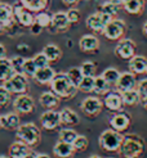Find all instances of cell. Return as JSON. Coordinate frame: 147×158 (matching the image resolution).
<instances>
[{
    "label": "cell",
    "instance_id": "1",
    "mask_svg": "<svg viewBox=\"0 0 147 158\" xmlns=\"http://www.w3.org/2000/svg\"><path fill=\"white\" fill-rule=\"evenodd\" d=\"M49 85H50V90L54 94H57L61 99H71L76 95L77 90H79V88L68 77L67 72L56 73V76H54Z\"/></svg>",
    "mask_w": 147,
    "mask_h": 158
},
{
    "label": "cell",
    "instance_id": "2",
    "mask_svg": "<svg viewBox=\"0 0 147 158\" xmlns=\"http://www.w3.org/2000/svg\"><path fill=\"white\" fill-rule=\"evenodd\" d=\"M145 149H146L145 140L139 135L129 134V135H124L119 153L123 158H139L145 153Z\"/></svg>",
    "mask_w": 147,
    "mask_h": 158
},
{
    "label": "cell",
    "instance_id": "3",
    "mask_svg": "<svg viewBox=\"0 0 147 158\" xmlns=\"http://www.w3.org/2000/svg\"><path fill=\"white\" fill-rule=\"evenodd\" d=\"M15 139L32 148L40 143L41 132L35 123L27 122V123L21 125L19 127L15 130Z\"/></svg>",
    "mask_w": 147,
    "mask_h": 158
},
{
    "label": "cell",
    "instance_id": "4",
    "mask_svg": "<svg viewBox=\"0 0 147 158\" xmlns=\"http://www.w3.org/2000/svg\"><path fill=\"white\" fill-rule=\"evenodd\" d=\"M123 139H124L123 132H119L114 129H107L102 131V134L99 135L98 144L106 152H119Z\"/></svg>",
    "mask_w": 147,
    "mask_h": 158
},
{
    "label": "cell",
    "instance_id": "5",
    "mask_svg": "<svg viewBox=\"0 0 147 158\" xmlns=\"http://www.w3.org/2000/svg\"><path fill=\"white\" fill-rule=\"evenodd\" d=\"M112 18H115V17H112V15L107 14L102 10H98L96 13L88 15L87 21H85V25H87V27L89 30L94 31V32L103 34L106 26L108 25V22H110Z\"/></svg>",
    "mask_w": 147,
    "mask_h": 158
},
{
    "label": "cell",
    "instance_id": "6",
    "mask_svg": "<svg viewBox=\"0 0 147 158\" xmlns=\"http://www.w3.org/2000/svg\"><path fill=\"white\" fill-rule=\"evenodd\" d=\"M127 32V25L125 22L120 18H112L108 25L106 26L105 31H103V36L107 40L111 41H119L120 39H123V36Z\"/></svg>",
    "mask_w": 147,
    "mask_h": 158
},
{
    "label": "cell",
    "instance_id": "7",
    "mask_svg": "<svg viewBox=\"0 0 147 158\" xmlns=\"http://www.w3.org/2000/svg\"><path fill=\"white\" fill-rule=\"evenodd\" d=\"M12 94H26L28 89V77L23 73H14L3 84Z\"/></svg>",
    "mask_w": 147,
    "mask_h": 158
},
{
    "label": "cell",
    "instance_id": "8",
    "mask_svg": "<svg viewBox=\"0 0 147 158\" xmlns=\"http://www.w3.org/2000/svg\"><path fill=\"white\" fill-rule=\"evenodd\" d=\"M13 15L15 23L19 25L21 27H31V25L35 22L34 13L23 6L19 2L13 4Z\"/></svg>",
    "mask_w": 147,
    "mask_h": 158
},
{
    "label": "cell",
    "instance_id": "9",
    "mask_svg": "<svg viewBox=\"0 0 147 158\" xmlns=\"http://www.w3.org/2000/svg\"><path fill=\"white\" fill-rule=\"evenodd\" d=\"M137 45L132 39H120L115 46V55L123 60H129L136 55Z\"/></svg>",
    "mask_w": 147,
    "mask_h": 158
},
{
    "label": "cell",
    "instance_id": "10",
    "mask_svg": "<svg viewBox=\"0 0 147 158\" xmlns=\"http://www.w3.org/2000/svg\"><path fill=\"white\" fill-rule=\"evenodd\" d=\"M13 108L18 114H28L34 112L35 102L32 97L27 95V94H19L13 102Z\"/></svg>",
    "mask_w": 147,
    "mask_h": 158
},
{
    "label": "cell",
    "instance_id": "11",
    "mask_svg": "<svg viewBox=\"0 0 147 158\" xmlns=\"http://www.w3.org/2000/svg\"><path fill=\"white\" fill-rule=\"evenodd\" d=\"M40 125L44 130H56L61 123V114L54 109H45V112L40 116Z\"/></svg>",
    "mask_w": 147,
    "mask_h": 158
},
{
    "label": "cell",
    "instance_id": "12",
    "mask_svg": "<svg viewBox=\"0 0 147 158\" xmlns=\"http://www.w3.org/2000/svg\"><path fill=\"white\" fill-rule=\"evenodd\" d=\"M103 102L99 98L97 97H88L85 98L81 104H80V108L83 110V113H85L87 116H98L101 112H102V108H103Z\"/></svg>",
    "mask_w": 147,
    "mask_h": 158
},
{
    "label": "cell",
    "instance_id": "13",
    "mask_svg": "<svg viewBox=\"0 0 147 158\" xmlns=\"http://www.w3.org/2000/svg\"><path fill=\"white\" fill-rule=\"evenodd\" d=\"M132 123V118L129 116V113L119 110V112H115V114L110 118V125L111 129L119 131V132H124L129 129V126Z\"/></svg>",
    "mask_w": 147,
    "mask_h": 158
},
{
    "label": "cell",
    "instance_id": "14",
    "mask_svg": "<svg viewBox=\"0 0 147 158\" xmlns=\"http://www.w3.org/2000/svg\"><path fill=\"white\" fill-rule=\"evenodd\" d=\"M103 104L110 112H119V110H121V108L124 106L121 93L118 90L116 91L110 90L103 98Z\"/></svg>",
    "mask_w": 147,
    "mask_h": 158
},
{
    "label": "cell",
    "instance_id": "15",
    "mask_svg": "<svg viewBox=\"0 0 147 158\" xmlns=\"http://www.w3.org/2000/svg\"><path fill=\"white\" fill-rule=\"evenodd\" d=\"M70 26H71V22L66 12H56L52 15V25L49 28L53 32H65L70 28Z\"/></svg>",
    "mask_w": 147,
    "mask_h": 158
},
{
    "label": "cell",
    "instance_id": "16",
    "mask_svg": "<svg viewBox=\"0 0 147 158\" xmlns=\"http://www.w3.org/2000/svg\"><path fill=\"white\" fill-rule=\"evenodd\" d=\"M137 78H136V75L133 72H123L120 75V78L118 84H116V90L123 93V91H127V90H132V89H137Z\"/></svg>",
    "mask_w": 147,
    "mask_h": 158
},
{
    "label": "cell",
    "instance_id": "17",
    "mask_svg": "<svg viewBox=\"0 0 147 158\" xmlns=\"http://www.w3.org/2000/svg\"><path fill=\"white\" fill-rule=\"evenodd\" d=\"M79 48L81 52L84 53H96L98 49H99V40L98 37L94 36V35H90V34H87L80 37L79 40Z\"/></svg>",
    "mask_w": 147,
    "mask_h": 158
},
{
    "label": "cell",
    "instance_id": "18",
    "mask_svg": "<svg viewBox=\"0 0 147 158\" xmlns=\"http://www.w3.org/2000/svg\"><path fill=\"white\" fill-rule=\"evenodd\" d=\"M128 68L134 75H143L147 73V58L145 55L136 54L133 58L128 60Z\"/></svg>",
    "mask_w": 147,
    "mask_h": 158
},
{
    "label": "cell",
    "instance_id": "19",
    "mask_svg": "<svg viewBox=\"0 0 147 158\" xmlns=\"http://www.w3.org/2000/svg\"><path fill=\"white\" fill-rule=\"evenodd\" d=\"M0 23H3L6 30L13 27V25H17L13 15V5L0 2Z\"/></svg>",
    "mask_w": 147,
    "mask_h": 158
},
{
    "label": "cell",
    "instance_id": "20",
    "mask_svg": "<svg viewBox=\"0 0 147 158\" xmlns=\"http://www.w3.org/2000/svg\"><path fill=\"white\" fill-rule=\"evenodd\" d=\"M75 148L72 144L66 143V141L58 140L56 145L53 147V154L57 158H72L75 153Z\"/></svg>",
    "mask_w": 147,
    "mask_h": 158
},
{
    "label": "cell",
    "instance_id": "21",
    "mask_svg": "<svg viewBox=\"0 0 147 158\" xmlns=\"http://www.w3.org/2000/svg\"><path fill=\"white\" fill-rule=\"evenodd\" d=\"M39 103L44 109H56L61 103V98L52 90L44 91L40 95V98H39Z\"/></svg>",
    "mask_w": 147,
    "mask_h": 158
},
{
    "label": "cell",
    "instance_id": "22",
    "mask_svg": "<svg viewBox=\"0 0 147 158\" xmlns=\"http://www.w3.org/2000/svg\"><path fill=\"white\" fill-rule=\"evenodd\" d=\"M31 152H32L31 151V147H28L27 144L22 143L19 140H15L14 143L11 144L9 151H8V156L11 158H25Z\"/></svg>",
    "mask_w": 147,
    "mask_h": 158
},
{
    "label": "cell",
    "instance_id": "23",
    "mask_svg": "<svg viewBox=\"0 0 147 158\" xmlns=\"http://www.w3.org/2000/svg\"><path fill=\"white\" fill-rule=\"evenodd\" d=\"M56 76V72L50 66H46L43 68H37L36 73L34 76V80L39 85H48L52 82V80Z\"/></svg>",
    "mask_w": 147,
    "mask_h": 158
},
{
    "label": "cell",
    "instance_id": "24",
    "mask_svg": "<svg viewBox=\"0 0 147 158\" xmlns=\"http://www.w3.org/2000/svg\"><path fill=\"white\" fill-rule=\"evenodd\" d=\"M146 0H124L121 6L130 15H141L145 10Z\"/></svg>",
    "mask_w": 147,
    "mask_h": 158
},
{
    "label": "cell",
    "instance_id": "25",
    "mask_svg": "<svg viewBox=\"0 0 147 158\" xmlns=\"http://www.w3.org/2000/svg\"><path fill=\"white\" fill-rule=\"evenodd\" d=\"M59 114H61V123L62 125H66V126H70V127H71V126H76L80 122L79 114L71 108H63L59 112Z\"/></svg>",
    "mask_w": 147,
    "mask_h": 158
},
{
    "label": "cell",
    "instance_id": "26",
    "mask_svg": "<svg viewBox=\"0 0 147 158\" xmlns=\"http://www.w3.org/2000/svg\"><path fill=\"white\" fill-rule=\"evenodd\" d=\"M21 126V120L17 112L6 113L2 116V127L5 130H17Z\"/></svg>",
    "mask_w": 147,
    "mask_h": 158
},
{
    "label": "cell",
    "instance_id": "27",
    "mask_svg": "<svg viewBox=\"0 0 147 158\" xmlns=\"http://www.w3.org/2000/svg\"><path fill=\"white\" fill-rule=\"evenodd\" d=\"M18 2L32 13H39L48 8L50 0H18Z\"/></svg>",
    "mask_w": 147,
    "mask_h": 158
},
{
    "label": "cell",
    "instance_id": "28",
    "mask_svg": "<svg viewBox=\"0 0 147 158\" xmlns=\"http://www.w3.org/2000/svg\"><path fill=\"white\" fill-rule=\"evenodd\" d=\"M121 97H123L124 106H128V107H134L138 103H141V100H142V98H141V95H139V93L137 91V89L123 91Z\"/></svg>",
    "mask_w": 147,
    "mask_h": 158
},
{
    "label": "cell",
    "instance_id": "29",
    "mask_svg": "<svg viewBox=\"0 0 147 158\" xmlns=\"http://www.w3.org/2000/svg\"><path fill=\"white\" fill-rule=\"evenodd\" d=\"M14 73L15 72L13 69L11 59H8V58L0 59V81H2V82L6 81L8 78H11Z\"/></svg>",
    "mask_w": 147,
    "mask_h": 158
},
{
    "label": "cell",
    "instance_id": "30",
    "mask_svg": "<svg viewBox=\"0 0 147 158\" xmlns=\"http://www.w3.org/2000/svg\"><path fill=\"white\" fill-rule=\"evenodd\" d=\"M43 53L46 55V58L49 59L50 63L57 62L62 57V50L58 48L56 44H48V45H45L44 49H43Z\"/></svg>",
    "mask_w": 147,
    "mask_h": 158
},
{
    "label": "cell",
    "instance_id": "31",
    "mask_svg": "<svg viewBox=\"0 0 147 158\" xmlns=\"http://www.w3.org/2000/svg\"><path fill=\"white\" fill-rule=\"evenodd\" d=\"M111 90V85L108 84L105 78L101 76H96V84H94V91L98 95H106V94Z\"/></svg>",
    "mask_w": 147,
    "mask_h": 158
},
{
    "label": "cell",
    "instance_id": "32",
    "mask_svg": "<svg viewBox=\"0 0 147 158\" xmlns=\"http://www.w3.org/2000/svg\"><path fill=\"white\" fill-rule=\"evenodd\" d=\"M120 72L116 68H114V67H108V68H106L103 72H102V77L105 78V80L110 84L111 86L112 85H116L118 84V81H119V78H120Z\"/></svg>",
    "mask_w": 147,
    "mask_h": 158
},
{
    "label": "cell",
    "instance_id": "33",
    "mask_svg": "<svg viewBox=\"0 0 147 158\" xmlns=\"http://www.w3.org/2000/svg\"><path fill=\"white\" fill-rule=\"evenodd\" d=\"M94 84H96V76H84L77 88L83 93H93L94 91Z\"/></svg>",
    "mask_w": 147,
    "mask_h": 158
},
{
    "label": "cell",
    "instance_id": "34",
    "mask_svg": "<svg viewBox=\"0 0 147 158\" xmlns=\"http://www.w3.org/2000/svg\"><path fill=\"white\" fill-rule=\"evenodd\" d=\"M58 140H62V141H66V143H70L72 144L74 140L77 138V132L75 130H72L71 127H65L59 130V135H58Z\"/></svg>",
    "mask_w": 147,
    "mask_h": 158
},
{
    "label": "cell",
    "instance_id": "35",
    "mask_svg": "<svg viewBox=\"0 0 147 158\" xmlns=\"http://www.w3.org/2000/svg\"><path fill=\"white\" fill-rule=\"evenodd\" d=\"M36 71H37V67L34 62V58L25 59V63H23V75H26L28 78H34Z\"/></svg>",
    "mask_w": 147,
    "mask_h": 158
},
{
    "label": "cell",
    "instance_id": "36",
    "mask_svg": "<svg viewBox=\"0 0 147 158\" xmlns=\"http://www.w3.org/2000/svg\"><path fill=\"white\" fill-rule=\"evenodd\" d=\"M119 9H120V5L115 4L114 2H111V0H106V2L102 3V5H101L99 10H102V12H105L107 14L112 15V17H115V15L119 13Z\"/></svg>",
    "mask_w": 147,
    "mask_h": 158
},
{
    "label": "cell",
    "instance_id": "37",
    "mask_svg": "<svg viewBox=\"0 0 147 158\" xmlns=\"http://www.w3.org/2000/svg\"><path fill=\"white\" fill-rule=\"evenodd\" d=\"M67 75H68V77L71 78V81L76 86H79V84L81 82V80L84 78V73H83V71H81L80 67H72V68H70L67 71Z\"/></svg>",
    "mask_w": 147,
    "mask_h": 158
},
{
    "label": "cell",
    "instance_id": "38",
    "mask_svg": "<svg viewBox=\"0 0 147 158\" xmlns=\"http://www.w3.org/2000/svg\"><path fill=\"white\" fill-rule=\"evenodd\" d=\"M35 22H37L40 26H43L44 28L45 27H50L52 25V15L49 13H46V12H39L36 13L35 15Z\"/></svg>",
    "mask_w": 147,
    "mask_h": 158
},
{
    "label": "cell",
    "instance_id": "39",
    "mask_svg": "<svg viewBox=\"0 0 147 158\" xmlns=\"http://www.w3.org/2000/svg\"><path fill=\"white\" fill-rule=\"evenodd\" d=\"M72 145H74V148H75L76 152H84L85 149L88 148V145H89L88 138L84 136V135H77V138L74 140Z\"/></svg>",
    "mask_w": 147,
    "mask_h": 158
},
{
    "label": "cell",
    "instance_id": "40",
    "mask_svg": "<svg viewBox=\"0 0 147 158\" xmlns=\"http://www.w3.org/2000/svg\"><path fill=\"white\" fill-rule=\"evenodd\" d=\"M12 66L15 73H23V63H25V58L21 57V55H15V57L11 58Z\"/></svg>",
    "mask_w": 147,
    "mask_h": 158
},
{
    "label": "cell",
    "instance_id": "41",
    "mask_svg": "<svg viewBox=\"0 0 147 158\" xmlns=\"http://www.w3.org/2000/svg\"><path fill=\"white\" fill-rule=\"evenodd\" d=\"M80 68L83 71L84 76H96V64H94V62H90V60L84 62Z\"/></svg>",
    "mask_w": 147,
    "mask_h": 158
},
{
    "label": "cell",
    "instance_id": "42",
    "mask_svg": "<svg viewBox=\"0 0 147 158\" xmlns=\"http://www.w3.org/2000/svg\"><path fill=\"white\" fill-rule=\"evenodd\" d=\"M11 91L8 90L4 85L0 86V108L2 107H5L11 100Z\"/></svg>",
    "mask_w": 147,
    "mask_h": 158
},
{
    "label": "cell",
    "instance_id": "43",
    "mask_svg": "<svg viewBox=\"0 0 147 158\" xmlns=\"http://www.w3.org/2000/svg\"><path fill=\"white\" fill-rule=\"evenodd\" d=\"M34 62H35V64L37 68H43V67H46V66H49V59L46 58V55L41 52V53H37L35 57H34Z\"/></svg>",
    "mask_w": 147,
    "mask_h": 158
},
{
    "label": "cell",
    "instance_id": "44",
    "mask_svg": "<svg viewBox=\"0 0 147 158\" xmlns=\"http://www.w3.org/2000/svg\"><path fill=\"white\" fill-rule=\"evenodd\" d=\"M66 13H67V17H68L70 22H71V25H75V23H77L80 21V10L76 9V8L71 6Z\"/></svg>",
    "mask_w": 147,
    "mask_h": 158
},
{
    "label": "cell",
    "instance_id": "45",
    "mask_svg": "<svg viewBox=\"0 0 147 158\" xmlns=\"http://www.w3.org/2000/svg\"><path fill=\"white\" fill-rule=\"evenodd\" d=\"M137 91L139 93L141 98H146L147 97V78H143V80L138 81L137 84Z\"/></svg>",
    "mask_w": 147,
    "mask_h": 158
},
{
    "label": "cell",
    "instance_id": "46",
    "mask_svg": "<svg viewBox=\"0 0 147 158\" xmlns=\"http://www.w3.org/2000/svg\"><path fill=\"white\" fill-rule=\"evenodd\" d=\"M43 30H44V27L39 25L37 22H34L32 25H31V27H30V31H31V34L32 35H40Z\"/></svg>",
    "mask_w": 147,
    "mask_h": 158
},
{
    "label": "cell",
    "instance_id": "47",
    "mask_svg": "<svg viewBox=\"0 0 147 158\" xmlns=\"http://www.w3.org/2000/svg\"><path fill=\"white\" fill-rule=\"evenodd\" d=\"M79 2L80 0H62V3L67 6H75V5L79 4Z\"/></svg>",
    "mask_w": 147,
    "mask_h": 158
},
{
    "label": "cell",
    "instance_id": "48",
    "mask_svg": "<svg viewBox=\"0 0 147 158\" xmlns=\"http://www.w3.org/2000/svg\"><path fill=\"white\" fill-rule=\"evenodd\" d=\"M5 54H6V49L3 44H0V59L5 58Z\"/></svg>",
    "mask_w": 147,
    "mask_h": 158
},
{
    "label": "cell",
    "instance_id": "49",
    "mask_svg": "<svg viewBox=\"0 0 147 158\" xmlns=\"http://www.w3.org/2000/svg\"><path fill=\"white\" fill-rule=\"evenodd\" d=\"M5 32H6V27L3 25V23H0V36L4 35Z\"/></svg>",
    "mask_w": 147,
    "mask_h": 158
},
{
    "label": "cell",
    "instance_id": "50",
    "mask_svg": "<svg viewBox=\"0 0 147 158\" xmlns=\"http://www.w3.org/2000/svg\"><path fill=\"white\" fill-rule=\"evenodd\" d=\"M142 32L145 36H147V21L143 23V26H142Z\"/></svg>",
    "mask_w": 147,
    "mask_h": 158
},
{
    "label": "cell",
    "instance_id": "51",
    "mask_svg": "<svg viewBox=\"0 0 147 158\" xmlns=\"http://www.w3.org/2000/svg\"><path fill=\"white\" fill-rule=\"evenodd\" d=\"M141 103H142V107L147 110V97H146V98H143V99L141 100Z\"/></svg>",
    "mask_w": 147,
    "mask_h": 158
},
{
    "label": "cell",
    "instance_id": "52",
    "mask_svg": "<svg viewBox=\"0 0 147 158\" xmlns=\"http://www.w3.org/2000/svg\"><path fill=\"white\" fill-rule=\"evenodd\" d=\"M25 158H37V153H35V152H31L30 154H27Z\"/></svg>",
    "mask_w": 147,
    "mask_h": 158
},
{
    "label": "cell",
    "instance_id": "53",
    "mask_svg": "<svg viewBox=\"0 0 147 158\" xmlns=\"http://www.w3.org/2000/svg\"><path fill=\"white\" fill-rule=\"evenodd\" d=\"M37 158H50V157L45 153H40V154H37Z\"/></svg>",
    "mask_w": 147,
    "mask_h": 158
},
{
    "label": "cell",
    "instance_id": "54",
    "mask_svg": "<svg viewBox=\"0 0 147 158\" xmlns=\"http://www.w3.org/2000/svg\"><path fill=\"white\" fill-rule=\"evenodd\" d=\"M111 2H114L115 4H118V5H120V6H121V4H123L124 0H111Z\"/></svg>",
    "mask_w": 147,
    "mask_h": 158
},
{
    "label": "cell",
    "instance_id": "55",
    "mask_svg": "<svg viewBox=\"0 0 147 158\" xmlns=\"http://www.w3.org/2000/svg\"><path fill=\"white\" fill-rule=\"evenodd\" d=\"M88 158H102L101 156H97V154H93V156H90V157H88Z\"/></svg>",
    "mask_w": 147,
    "mask_h": 158
},
{
    "label": "cell",
    "instance_id": "56",
    "mask_svg": "<svg viewBox=\"0 0 147 158\" xmlns=\"http://www.w3.org/2000/svg\"><path fill=\"white\" fill-rule=\"evenodd\" d=\"M0 158H11V157L9 156H8V157L6 156H0Z\"/></svg>",
    "mask_w": 147,
    "mask_h": 158
},
{
    "label": "cell",
    "instance_id": "57",
    "mask_svg": "<svg viewBox=\"0 0 147 158\" xmlns=\"http://www.w3.org/2000/svg\"><path fill=\"white\" fill-rule=\"evenodd\" d=\"M0 127H2V116H0Z\"/></svg>",
    "mask_w": 147,
    "mask_h": 158
},
{
    "label": "cell",
    "instance_id": "58",
    "mask_svg": "<svg viewBox=\"0 0 147 158\" xmlns=\"http://www.w3.org/2000/svg\"><path fill=\"white\" fill-rule=\"evenodd\" d=\"M107 158H112V157H107Z\"/></svg>",
    "mask_w": 147,
    "mask_h": 158
},
{
    "label": "cell",
    "instance_id": "59",
    "mask_svg": "<svg viewBox=\"0 0 147 158\" xmlns=\"http://www.w3.org/2000/svg\"><path fill=\"white\" fill-rule=\"evenodd\" d=\"M146 2H147V0H146Z\"/></svg>",
    "mask_w": 147,
    "mask_h": 158
}]
</instances>
